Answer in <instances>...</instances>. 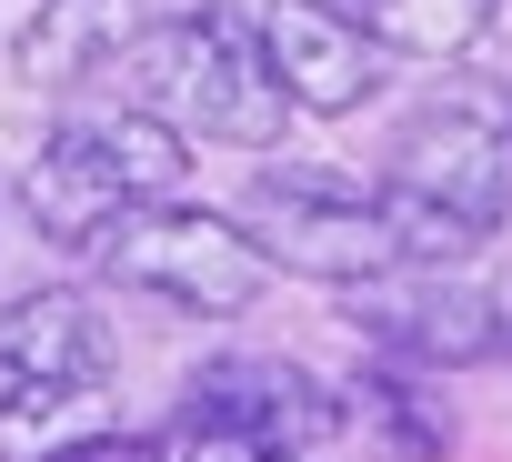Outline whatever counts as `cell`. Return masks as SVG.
I'll use <instances>...</instances> for the list:
<instances>
[{
  "instance_id": "6da1fadb",
  "label": "cell",
  "mask_w": 512,
  "mask_h": 462,
  "mask_svg": "<svg viewBox=\"0 0 512 462\" xmlns=\"http://www.w3.org/2000/svg\"><path fill=\"white\" fill-rule=\"evenodd\" d=\"M382 221L412 272H452L512 221V91L502 81H442L432 101L402 111Z\"/></svg>"
},
{
  "instance_id": "7a4b0ae2",
  "label": "cell",
  "mask_w": 512,
  "mask_h": 462,
  "mask_svg": "<svg viewBox=\"0 0 512 462\" xmlns=\"http://www.w3.org/2000/svg\"><path fill=\"white\" fill-rule=\"evenodd\" d=\"M111 91L131 111H161L181 141H231V151H272L292 101L262 61V31H251V11H231V0H201V11L181 21H151L111 51Z\"/></svg>"
},
{
  "instance_id": "3957f363",
  "label": "cell",
  "mask_w": 512,
  "mask_h": 462,
  "mask_svg": "<svg viewBox=\"0 0 512 462\" xmlns=\"http://www.w3.org/2000/svg\"><path fill=\"white\" fill-rule=\"evenodd\" d=\"M191 181V141L161 121V111H131V101H91V111H61L51 141L31 151L21 171V211L51 252H101V231L141 201H181Z\"/></svg>"
},
{
  "instance_id": "277c9868",
  "label": "cell",
  "mask_w": 512,
  "mask_h": 462,
  "mask_svg": "<svg viewBox=\"0 0 512 462\" xmlns=\"http://www.w3.org/2000/svg\"><path fill=\"white\" fill-rule=\"evenodd\" d=\"M91 262H101L111 292H141V302L191 312V322H231L272 282V262L251 252V231L231 211H201V201H141V211H121Z\"/></svg>"
},
{
  "instance_id": "5b68a950",
  "label": "cell",
  "mask_w": 512,
  "mask_h": 462,
  "mask_svg": "<svg viewBox=\"0 0 512 462\" xmlns=\"http://www.w3.org/2000/svg\"><path fill=\"white\" fill-rule=\"evenodd\" d=\"M231 221L251 231V252H262L272 272H302V282H332V292H362V282L402 272L382 191H352V181L302 171V161H262Z\"/></svg>"
},
{
  "instance_id": "8992f818",
  "label": "cell",
  "mask_w": 512,
  "mask_h": 462,
  "mask_svg": "<svg viewBox=\"0 0 512 462\" xmlns=\"http://www.w3.org/2000/svg\"><path fill=\"white\" fill-rule=\"evenodd\" d=\"M101 382H111V322L91 312V292L51 282V292H21L0 312V422L71 412Z\"/></svg>"
},
{
  "instance_id": "52a82bcc",
  "label": "cell",
  "mask_w": 512,
  "mask_h": 462,
  "mask_svg": "<svg viewBox=\"0 0 512 462\" xmlns=\"http://www.w3.org/2000/svg\"><path fill=\"white\" fill-rule=\"evenodd\" d=\"M352 332L402 362V372H472V362H502V322H492V292L452 282V272H382L352 292Z\"/></svg>"
},
{
  "instance_id": "ba28073f",
  "label": "cell",
  "mask_w": 512,
  "mask_h": 462,
  "mask_svg": "<svg viewBox=\"0 0 512 462\" xmlns=\"http://www.w3.org/2000/svg\"><path fill=\"white\" fill-rule=\"evenodd\" d=\"M181 412L211 422V432H231V442H251V452H322V442L352 422L332 382H312L302 362H272V352L211 362V372L181 392Z\"/></svg>"
},
{
  "instance_id": "9c48e42d",
  "label": "cell",
  "mask_w": 512,
  "mask_h": 462,
  "mask_svg": "<svg viewBox=\"0 0 512 462\" xmlns=\"http://www.w3.org/2000/svg\"><path fill=\"white\" fill-rule=\"evenodd\" d=\"M251 31H262V61H272L282 101L312 111V121H342V111H362L382 91V51L352 31L342 0H262Z\"/></svg>"
},
{
  "instance_id": "30bf717a",
  "label": "cell",
  "mask_w": 512,
  "mask_h": 462,
  "mask_svg": "<svg viewBox=\"0 0 512 462\" xmlns=\"http://www.w3.org/2000/svg\"><path fill=\"white\" fill-rule=\"evenodd\" d=\"M121 41H131L121 0H41V21L21 31V71H31V91H71V81L111 71Z\"/></svg>"
},
{
  "instance_id": "8fae6325",
  "label": "cell",
  "mask_w": 512,
  "mask_h": 462,
  "mask_svg": "<svg viewBox=\"0 0 512 462\" xmlns=\"http://www.w3.org/2000/svg\"><path fill=\"white\" fill-rule=\"evenodd\" d=\"M352 31L372 51H402V61H462L492 21H502V0H342Z\"/></svg>"
},
{
  "instance_id": "7c38bea8",
  "label": "cell",
  "mask_w": 512,
  "mask_h": 462,
  "mask_svg": "<svg viewBox=\"0 0 512 462\" xmlns=\"http://www.w3.org/2000/svg\"><path fill=\"white\" fill-rule=\"evenodd\" d=\"M342 412H352V422H372L392 462H442V452H452V412H442V402L422 392V372H402V362L362 372Z\"/></svg>"
},
{
  "instance_id": "4fadbf2b",
  "label": "cell",
  "mask_w": 512,
  "mask_h": 462,
  "mask_svg": "<svg viewBox=\"0 0 512 462\" xmlns=\"http://www.w3.org/2000/svg\"><path fill=\"white\" fill-rule=\"evenodd\" d=\"M41 462H151V442H141V432H91V442H61V452H41Z\"/></svg>"
},
{
  "instance_id": "5bb4252c",
  "label": "cell",
  "mask_w": 512,
  "mask_h": 462,
  "mask_svg": "<svg viewBox=\"0 0 512 462\" xmlns=\"http://www.w3.org/2000/svg\"><path fill=\"white\" fill-rule=\"evenodd\" d=\"M492 322H502V362H512V272L492 282Z\"/></svg>"
},
{
  "instance_id": "9a60e30c",
  "label": "cell",
  "mask_w": 512,
  "mask_h": 462,
  "mask_svg": "<svg viewBox=\"0 0 512 462\" xmlns=\"http://www.w3.org/2000/svg\"><path fill=\"white\" fill-rule=\"evenodd\" d=\"M272 462H312V452H272Z\"/></svg>"
},
{
  "instance_id": "2e32d148",
  "label": "cell",
  "mask_w": 512,
  "mask_h": 462,
  "mask_svg": "<svg viewBox=\"0 0 512 462\" xmlns=\"http://www.w3.org/2000/svg\"><path fill=\"white\" fill-rule=\"evenodd\" d=\"M492 81H502V91H512V71H492Z\"/></svg>"
}]
</instances>
